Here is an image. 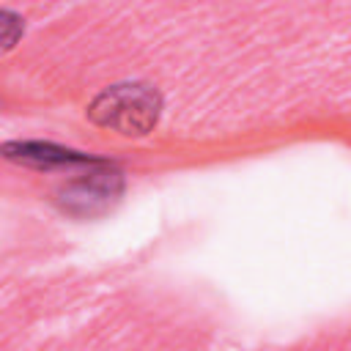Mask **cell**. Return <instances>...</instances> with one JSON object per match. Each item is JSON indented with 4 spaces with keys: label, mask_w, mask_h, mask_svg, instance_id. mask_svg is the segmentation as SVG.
I'll use <instances>...</instances> for the list:
<instances>
[{
    "label": "cell",
    "mask_w": 351,
    "mask_h": 351,
    "mask_svg": "<svg viewBox=\"0 0 351 351\" xmlns=\"http://www.w3.org/2000/svg\"><path fill=\"white\" fill-rule=\"evenodd\" d=\"M121 192V176L107 170V173H90L80 181H71L60 192V203L71 214H96L107 208L115 195Z\"/></svg>",
    "instance_id": "2"
},
{
    "label": "cell",
    "mask_w": 351,
    "mask_h": 351,
    "mask_svg": "<svg viewBox=\"0 0 351 351\" xmlns=\"http://www.w3.org/2000/svg\"><path fill=\"white\" fill-rule=\"evenodd\" d=\"M3 154L8 159H16L30 167H63V165H104L101 159H93L80 151H69L52 143H5Z\"/></svg>",
    "instance_id": "3"
},
{
    "label": "cell",
    "mask_w": 351,
    "mask_h": 351,
    "mask_svg": "<svg viewBox=\"0 0 351 351\" xmlns=\"http://www.w3.org/2000/svg\"><path fill=\"white\" fill-rule=\"evenodd\" d=\"M0 19H3V44H5V49H11L16 36L22 33V19L16 14H11L8 8L0 11Z\"/></svg>",
    "instance_id": "4"
},
{
    "label": "cell",
    "mask_w": 351,
    "mask_h": 351,
    "mask_svg": "<svg viewBox=\"0 0 351 351\" xmlns=\"http://www.w3.org/2000/svg\"><path fill=\"white\" fill-rule=\"evenodd\" d=\"M162 112V99L156 88L143 82H126L112 85L104 93H99L88 110L90 121L104 129H115L121 134H148Z\"/></svg>",
    "instance_id": "1"
}]
</instances>
